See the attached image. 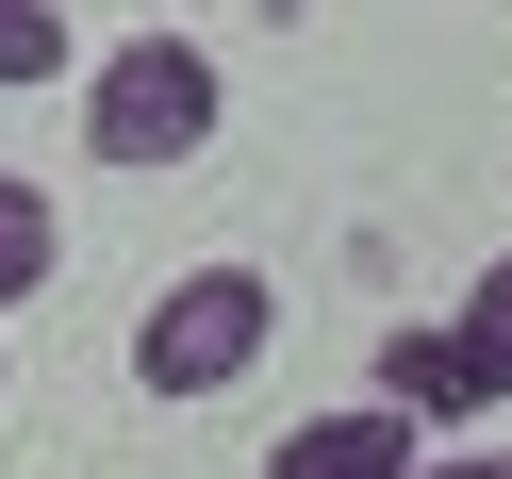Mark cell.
I'll list each match as a JSON object with an SVG mask.
<instances>
[{
    "label": "cell",
    "instance_id": "cell-1",
    "mask_svg": "<svg viewBox=\"0 0 512 479\" xmlns=\"http://www.w3.org/2000/svg\"><path fill=\"white\" fill-rule=\"evenodd\" d=\"M265 331H281L265 265H182L166 298L133 314V380H149V397H232V380L265 364Z\"/></svg>",
    "mask_w": 512,
    "mask_h": 479
},
{
    "label": "cell",
    "instance_id": "cell-2",
    "mask_svg": "<svg viewBox=\"0 0 512 479\" xmlns=\"http://www.w3.org/2000/svg\"><path fill=\"white\" fill-rule=\"evenodd\" d=\"M199 133H215V50H182V34L100 50V83H83V149L100 166H182Z\"/></svg>",
    "mask_w": 512,
    "mask_h": 479
},
{
    "label": "cell",
    "instance_id": "cell-3",
    "mask_svg": "<svg viewBox=\"0 0 512 479\" xmlns=\"http://www.w3.org/2000/svg\"><path fill=\"white\" fill-rule=\"evenodd\" d=\"M397 463H413V413H380V397L298 413V430L265 446V479H397Z\"/></svg>",
    "mask_w": 512,
    "mask_h": 479
},
{
    "label": "cell",
    "instance_id": "cell-4",
    "mask_svg": "<svg viewBox=\"0 0 512 479\" xmlns=\"http://www.w3.org/2000/svg\"><path fill=\"white\" fill-rule=\"evenodd\" d=\"M380 413H413V430H463L479 413V364L446 314H413V331H380Z\"/></svg>",
    "mask_w": 512,
    "mask_h": 479
},
{
    "label": "cell",
    "instance_id": "cell-5",
    "mask_svg": "<svg viewBox=\"0 0 512 479\" xmlns=\"http://www.w3.org/2000/svg\"><path fill=\"white\" fill-rule=\"evenodd\" d=\"M50 265H67V215H50V182H17V166H0V314H17V298H50Z\"/></svg>",
    "mask_w": 512,
    "mask_h": 479
},
{
    "label": "cell",
    "instance_id": "cell-6",
    "mask_svg": "<svg viewBox=\"0 0 512 479\" xmlns=\"http://www.w3.org/2000/svg\"><path fill=\"white\" fill-rule=\"evenodd\" d=\"M446 331H463V364H479V413L512 397V265H479V298L446 314Z\"/></svg>",
    "mask_w": 512,
    "mask_h": 479
},
{
    "label": "cell",
    "instance_id": "cell-7",
    "mask_svg": "<svg viewBox=\"0 0 512 479\" xmlns=\"http://www.w3.org/2000/svg\"><path fill=\"white\" fill-rule=\"evenodd\" d=\"M67 67V17H50V0H0V83H50Z\"/></svg>",
    "mask_w": 512,
    "mask_h": 479
},
{
    "label": "cell",
    "instance_id": "cell-8",
    "mask_svg": "<svg viewBox=\"0 0 512 479\" xmlns=\"http://www.w3.org/2000/svg\"><path fill=\"white\" fill-rule=\"evenodd\" d=\"M397 479H496V446H446V463H397Z\"/></svg>",
    "mask_w": 512,
    "mask_h": 479
},
{
    "label": "cell",
    "instance_id": "cell-9",
    "mask_svg": "<svg viewBox=\"0 0 512 479\" xmlns=\"http://www.w3.org/2000/svg\"><path fill=\"white\" fill-rule=\"evenodd\" d=\"M496 479H512V446H496Z\"/></svg>",
    "mask_w": 512,
    "mask_h": 479
},
{
    "label": "cell",
    "instance_id": "cell-10",
    "mask_svg": "<svg viewBox=\"0 0 512 479\" xmlns=\"http://www.w3.org/2000/svg\"><path fill=\"white\" fill-rule=\"evenodd\" d=\"M0 380H17V364H0Z\"/></svg>",
    "mask_w": 512,
    "mask_h": 479
}]
</instances>
